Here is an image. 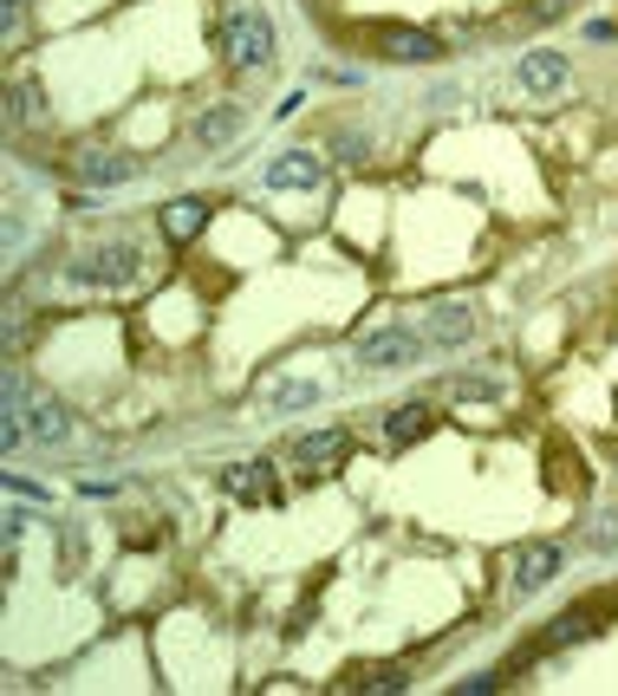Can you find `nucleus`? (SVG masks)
Returning a JSON list of instances; mask_svg holds the SVG:
<instances>
[{
  "mask_svg": "<svg viewBox=\"0 0 618 696\" xmlns=\"http://www.w3.org/2000/svg\"><path fill=\"white\" fill-rule=\"evenodd\" d=\"M339 150H345V163H358V156L371 150V138H339Z\"/></svg>",
  "mask_w": 618,
  "mask_h": 696,
  "instance_id": "21",
  "label": "nucleus"
},
{
  "mask_svg": "<svg viewBox=\"0 0 618 696\" xmlns=\"http://www.w3.org/2000/svg\"><path fill=\"white\" fill-rule=\"evenodd\" d=\"M78 176H85L91 189H111V183H131V176H138V156L98 150V156H78Z\"/></svg>",
  "mask_w": 618,
  "mask_h": 696,
  "instance_id": "10",
  "label": "nucleus"
},
{
  "mask_svg": "<svg viewBox=\"0 0 618 696\" xmlns=\"http://www.w3.org/2000/svg\"><path fill=\"white\" fill-rule=\"evenodd\" d=\"M345 449H351V436H345V429H313V436H300V443H293V463H300V469H333Z\"/></svg>",
  "mask_w": 618,
  "mask_h": 696,
  "instance_id": "9",
  "label": "nucleus"
},
{
  "mask_svg": "<svg viewBox=\"0 0 618 696\" xmlns=\"http://www.w3.org/2000/svg\"><path fill=\"white\" fill-rule=\"evenodd\" d=\"M72 274L85 280V286H124V280L143 274V248H131V241H111V248H91Z\"/></svg>",
  "mask_w": 618,
  "mask_h": 696,
  "instance_id": "3",
  "label": "nucleus"
},
{
  "mask_svg": "<svg viewBox=\"0 0 618 696\" xmlns=\"http://www.w3.org/2000/svg\"><path fill=\"white\" fill-rule=\"evenodd\" d=\"M228 59H235L241 72L274 66V20H268L261 7H241V13H228Z\"/></svg>",
  "mask_w": 618,
  "mask_h": 696,
  "instance_id": "1",
  "label": "nucleus"
},
{
  "mask_svg": "<svg viewBox=\"0 0 618 696\" xmlns=\"http://www.w3.org/2000/svg\"><path fill=\"white\" fill-rule=\"evenodd\" d=\"M241 124H248V111H241V105H215V111L196 118V143H228Z\"/></svg>",
  "mask_w": 618,
  "mask_h": 696,
  "instance_id": "12",
  "label": "nucleus"
},
{
  "mask_svg": "<svg viewBox=\"0 0 618 696\" xmlns=\"http://www.w3.org/2000/svg\"><path fill=\"white\" fill-rule=\"evenodd\" d=\"M319 176H326V163L313 150H286L268 163V189H319Z\"/></svg>",
  "mask_w": 618,
  "mask_h": 696,
  "instance_id": "8",
  "label": "nucleus"
},
{
  "mask_svg": "<svg viewBox=\"0 0 618 696\" xmlns=\"http://www.w3.org/2000/svg\"><path fill=\"white\" fill-rule=\"evenodd\" d=\"M0 7H7V13H20V7H26V0H0Z\"/></svg>",
  "mask_w": 618,
  "mask_h": 696,
  "instance_id": "22",
  "label": "nucleus"
},
{
  "mask_svg": "<svg viewBox=\"0 0 618 696\" xmlns=\"http://www.w3.org/2000/svg\"><path fill=\"white\" fill-rule=\"evenodd\" d=\"M566 53H528L521 66H514V85L528 91V98H560L566 91Z\"/></svg>",
  "mask_w": 618,
  "mask_h": 696,
  "instance_id": "5",
  "label": "nucleus"
},
{
  "mask_svg": "<svg viewBox=\"0 0 618 696\" xmlns=\"http://www.w3.org/2000/svg\"><path fill=\"white\" fill-rule=\"evenodd\" d=\"M378 53L398 59V66H436V59H443V46H436L430 33H416V26H384V33H378Z\"/></svg>",
  "mask_w": 618,
  "mask_h": 696,
  "instance_id": "7",
  "label": "nucleus"
},
{
  "mask_svg": "<svg viewBox=\"0 0 618 696\" xmlns=\"http://www.w3.org/2000/svg\"><path fill=\"white\" fill-rule=\"evenodd\" d=\"M612 541H618V521H612V514H606V521L593 528V547H612Z\"/></svg>",
  "mask_w": 618,
  "mask_h": 696,
  "instance_id": "20",
  "label": "nucleus"
},
{
  "mask_svg": "<svg viewBox=\"0 0 618 696\" xmlns=\"http://www.w3.org/2000/svg\"><path fill=\"white\" fill-rule=\"evenodd\" d=\"M411 684V664H371V671H358V690H404Z\"/></svg>",
  "mask_w": 618,
  "mask_h": 696,
  "instance_id": "17",
  "label": "nucleus"
},
{
  "mask_svg": "<svg viewBox=\"0 0 618 696\" xmlns=\"http://www.w3.org/2000/svg\"><path fill=\"white\" fill-rule=\"evenodd\" d=\"M46 105H40V85H13V105H7V124H33Z\"/></svg>",
  "mask_w": 618,
  "mask_h": 696,
  "instance_id": "18",
  "label": "nucleus"
},
{
  "mask_svg": "<svg viewBox=\"0 0 618 696\" xmlns=\"http://www.w3.org/2000/svg\"><path fill=\"white\" fill-rule=\"evenodd\" d=\"M423 429H430V411H423V404H398V411L384 417V436H391V443H416Z\"/></svg>",
  "mask_w": 618,
  "mask_h": 696,
  "instance_id": "15",
  "label": "nucleus"
},
{
  "mask_svg": "<svg viewBox=\"0 0 618 696\" xmlns=\"http://www.w3.org/2000/svg\"><path fill=\"white\" fill-rule=\"evenodd\" d=\"M579 638H593V619L586 612H566V619H553V631L541 644H579Z\"/></svg>",
  "mask_w": 618,
  "mask_h": 696,
  "instance_id": "19",
  "label": "nucleus"
},
{
  "mask_svg": "<svg viewBox=\"0 0 618 696\" xmlns=\"http://www.w3.org/2000/svg\"><path fill=\"white\" fill-rule=\"evenodd\" d=\"M560 547L553 541H528V547H514V592L528 599V592H541V586H553V573H560Z\"/></svg>",
  "mask_w": 618,
  "mask_h": 696,
  "instance_id": "6",
  "label": "nucleus"
},
{
  "mask_svg": "<svg viewBox=\"0 0 618 696\" xmlns=\"http://www.w3.org/2000/svg\"><path fill=\"white\" fill-rule=\"evenodd\" d=\"M203 221H208V203H196V196H176V203L163 209V235L183 248V241H196V235H203Z\"/></svg>",
  "mask_w": 618,
  "mask_h": 696,
  "instance_id": "11",
  "label": "nucleus"
},
{
  "mask_svg": "<svg viewBox=\"0 0 618 696\" xmlns=\"http://www.w3.org/2000/svg\"><path fill=\"white\" fill-rule=\"evenodd\" d=\"M430 339H423V326H384V333H365L358 339V371H404L411 358H423Z\"/></svg>",
  "mask_w": 618,
  "mask_h": 696,
  "instance_id": "2",
  "label": "nucleus"
},
{
  "mask_svg": "<svg viewBox=\"0 0 618 696\" xmlns=\"http://www.w3.org/2000/svg\"><path fill=\"white\" fill-rule=\"evenodd\" d=\"M423 339H430V351H463L469 339H476V313H469V306H456V300H443V306H430Z\"/></svg>",
  "mask_w": 618,
  "mask_h": 696,
  "instance_id": "4",
  "label": "nucleus"
},
{
  "mask_svg": "<svg viewBox=\"0 0 618 696\" xmlns=\"http://www.w3.org/2000/svg\"><path fill=\"white\" fill-rule=\"evenodd\" d=\"M268 404H274V411H306V404H319V384H313V378H286V384L268 391Z\"/></svg>",
  "mask_w": 618,
  "mask_h": 696,
  "instance_id": "16",
  "label": "nucleus"
},
{
  "mask_svg": "<svg viewBox=\"0 0 618 696\" xmlns=\"http://www.w3.org/2000/svg\"><path fill=\"white\" fill-rule=\"evenodd\" d=\"M26 429H33V443H66V436H72V417L53 404V398H40V404L26 411Z\"/></svg>",
  "mask_w": 618,
  "mask_h": 696,
  "instance_id": "13",
  "label": "nucleus"
},
{
  "mask_svg": "<svg viewBox=\"0 0 618 696\" xmlns=\"http://www.w3.org/2000/svg\"><path fill=\"white\" fill-rule=\"evenodd\" d=\"M228 494H235V501H268V494H274L268 463H235V469H228Z\"/></svg>",
  "mask_w": 618,
  "mask_h": 696,
  "instance_id": "14",
  "label": "nucleus"
}]
</instances>
